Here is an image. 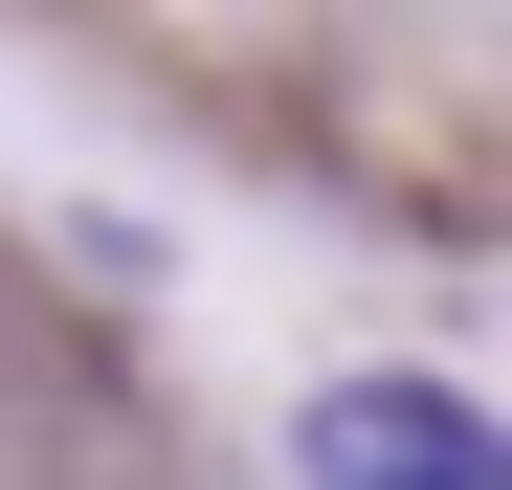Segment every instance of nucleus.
Here are the masks:
<instances>
[{
    "instance_id": "1",
    "label": "nucleus",
    "mask_w": 512,
    "mask_h": 490,
    "mask_svg": "<svg viewBox=\"0 0 512 490\" xmlns=\"http://www.w3.org/2000/svg\"><path fill=\"white\" fill-rule=\"evenodd\" d=\"M290 468L312 490H512V446L468 424L446 379H334L312 424H290Z\"/></svg>"
}]
</instances>
